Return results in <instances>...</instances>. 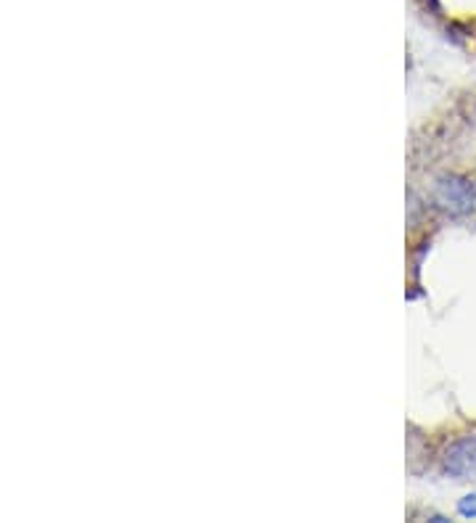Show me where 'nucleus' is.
<instances>
[{"mask_svg": "<svg viewBox=\"0 0 476 523\" xmlns=\"http://www.w3.org/2000/svg\"><path fill=\"white\" fill-rule=\"evenodd\" d=\"M460 513L463 516H469V518H476V495H469L466 499H460Z\"/></svg>", "mask_w": 476, "mask_h": 523, "instance_id": "obj_3", "label": "nucleus"}, {"mask_svg": "<svg viewBox=\"0 0 476 523\" xmlns=\"http://www.w3.org/2000/svg\"><path fill=\"white\" fill-rule=\"evenodd\" d=\"M445 471L455 476L458 481L476 478V439H460L448 449Z\"/></svg>", "mask_w": 476, "mask_h": 523, "instance_id": "obj_1", "label": "nucleus"}, {"mask_svg": "<svg viewBox=\"0 0 476 523\" xmlns=\"http://www.w3.org/2000/svg\"><path fill=\"white\" fill-rule=\"evenodd\" d=\"M439 204L452 214L469 212L474 206V185L469 180H445L439 188Z\"/></svg>", "mask_w": 476, "mask_h": 523, "instance_id": "obj_2", "label": "nucleus"}]
</instances>
